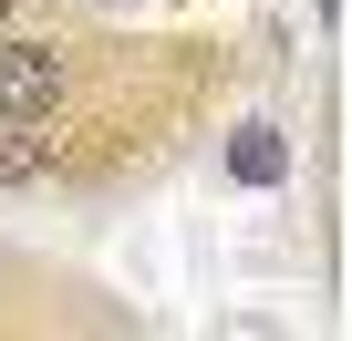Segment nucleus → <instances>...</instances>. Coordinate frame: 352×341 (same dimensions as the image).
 Listing matches in <instances>:
<instances>
[{"instance_id": "3", "label": "nucleus", "mask_w": 352, "mask_h": 341, "mask_svg": "<svg viewBox=\"0 0 352 341\" xmlns=\"http://www.w3.org/2000/svg\"><path fill=\"white\" fill-rule=\"evenodd\" d=\"M239 176H249V187H270V176H280V145H270V124H249V134H239Z\"/></svg>"}, {"instance_id": "1", "label": "nucleus", "mask_w": 352, "mask_h": 341, "mask_svg": "<svg viewBox=\"0 0 352 341\" xmlns=\"http://www.w3.org/2000/svg\"><path fill=\"white\" fill-rule=\"evenodd\" d=\"M63 93H73V62L52 42H0V124H52Z\"/></svg>"}, {"instance_id": "2", "label": "nucleus", "mask_w": 352, "mask_h": 341, "mask_svg": "<svg viewBox=\"0 0 352 341\" xmlns=\"http://www.w3.org/2000/svg\"><path fill=\"white\" fill-rule=\"evenodd\" d=\"M32 176H52V134L0 124V187H32Z\"/></svg>"}, {"instance_id": "4", "label": "nucleus", "mask_w": 352, "mask_h": 341, "mask_svg": "<svg viewBox=\"0 0 352 341\" xmlns=\"http://www.w3.org/2000/svg\"><path fill=\"white\" fill-rule=\"evenodd\" d=\"M0 21H11V0H0Z\"/></svg>"}]
</instances>
